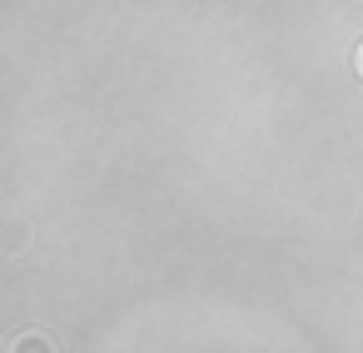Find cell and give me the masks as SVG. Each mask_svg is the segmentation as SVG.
<instances>
[{
	"label": "cell",
	"instance_id": "cell-1",
	"mask_svg": "<svg viewBox=\"0 0 363 353\" xmlns=\"http://www.w3.org/2000/svg\"><path fill=\"white\" fill-rule=\"evenodd\" d=\"M11 353H55V343H50L45 333H26V338H16Z\"/></svg>",
	"mask_w": 363,
	"mask_h": 353
},
{
	"label": "cell",
	"instance_id": "cell-2",
	"mask_svg": "<svg viewBox=\"0 0 363 353\" xmlns=\"http://www.w3.org/2000/svg\"><path fill=\"white\" fill-rule=\"evenodd\" d=\"M353 65H358V75H363V45H358V55H353Z\"/></svg>",
	"mask_w": 363,
	"mask_h": 353
}]
</instances>
